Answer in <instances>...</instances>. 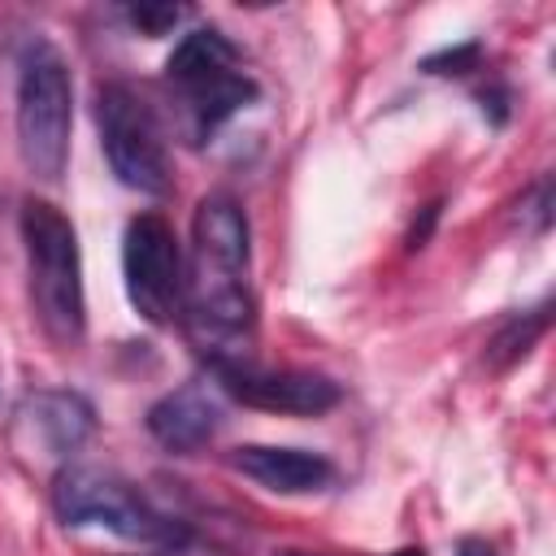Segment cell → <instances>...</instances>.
Returning <instances> with one entry per match:
<instances>
[{
    "mask_svg": "<svg viewBox=\"0 0 556 556\" xmlns=\"http://www.w3.org/2000/svg\"><path fill=\"white\" fill-rule=\"evenodd\" d=\"M22 243L30 265V304L43 334L56 348H78L87 330L83 300V256L70 217L48 200L22 204Z\"/></svg>",
    "mask_w": 556,
    "mask_h": 556,
    "instance_id": "cell-1",
    "label": "cell"
},
{
    "mask_svg": "<svg viewBox=\"0 0 556 556\" xmlns=\"http://www.w3.org/2000/svg\"><path fill=\"white\" fill-rule=\"evenodd\" d=\"M165 78L178 91L182 130L191 143H204L217 126H226L239 109H248L256 100V83L239 70L235 43L213 26L187 30L174 43V52L165 61Z\"/></svg>",
    "mask_w": 556,
    "mask_h": 556,
    "instance_id": "cell-2",
    "label": "cell"
},
{
    "mask_svg": "<svg viewBox=\"0 0 556 556\" xmlns=\"http://www.w3.org/2000/svg\"><path fill=\"white\" fill-rule=\"evenodd\" d=\"M74 87L70 65L48 39H30L17 61V148L39 182H56L70 161Z\"/></svg>",
    "mask_w": 556,
    "mask_h": 556,
    "instance_id": "cell-3",
    "label": "cell"
},
{
    "mask_svg": "<svg viewBox=\"0 0 556 556\" xmlns=\"http://www.w3.org/2000/svg\"><path fill=\"white\" fill-rule=\"evenodd\" d=\"M52 508L65 526H104L139 543H174L187 530L156 513L126 478L96 465H65L52 478Z\"/></svg>",
    "mask_w": 556,
    "mask_h": 556,
    "instance_id": "cell-4",
    "label": "cell"
},
{
    "mask_svg": "<svg viewBox=\"0 0 556 556\" xmlns=\"http://www.w3.org/2000/svg\"><path fill=\"white\" fill-rule=\"evenodd\" d=\"M96 126H100V148L126 187L143 195L169 191V156H165L161 126L130 87L122 83L96 87Z\"/></svg>",
    "mask_w": 556,
    "mask_h": 556,
    "instance_id": "cell-5",
    "label": "cell"
},
{
    "mask_svg": "<svg viewBox=\"0 0 556 556\" xmlns=\"http://www.w3.org/2000/svg\"><path fill=\"white\" fill-rule=\"evenodd\" d=\"M122 278L126 300L143 321L169 326L174 317H182V252L165 217H130L122 239Z\"/></svg>",
    "mask_w": 556,
    "mask_h": 556,
    "instance_id": "cell-6",
    "label": "cell"
},
{
    "mask_svg": "<svg viewBox=\"0 0 556 556\" xmlns=\"http://www.w3.org/2000/svg\"><path fill=\"white\" fill-rule=\"evenodd\" d=\"M222 395L261 408V413H287V417H317L339 404V382L308 369H261L252 361H217L208 365Z\"/></svg>",
    "mask_w": 556,
    "mask_h": 556,
    "instance_id": "cell-7",
    "label": "cell"
},
{
    "mask_svg": "<svg viewBox=\"0 0 556 556\" xmlns=\"http://www.w3.org/2000/svg\"><path fill=\"white\" fill-rule=\"evenodd\" d=\"M248 274V217L235 195L213 191L195 204L191 222V274L182 287H230Z\"/></svg>",
    "mask_w": 556,
    "mask_h": 556,
    "instance_id": "cell-8",
    "label": "cell"
},
{
    "mask_svg": "<svg viewBox=\"0 0 556 556\" xmlns=\"http://www.w3.org/2000/svg\"><path fill=\"white\" fill-rule=\"evenodd\" d=\"M96 430V408L74 391H35L17 404V447L39 452L48 460L74 456Z\"/></svg>",
    "mask_w": 556,
    "mask_h": 556,
    "instance_id": "cell-9",
    "label": "cell"
},
{
    "mask_svg": "<svg viewBox=\"0 0 556 556\" xmlns=\"http://www.w3.org/2000/svg\"><path fill=\"white\" fill-rule=\"evenodd\" d=\"M226 421V408H222V387L217 382H182L178 391L161 395L152 408H148V434L169 447V452H195L204 447Z\"/></svg>",
    "mask_w": 556,
    "mask_h": 556,
    "instance_id": "cell-10",
    "label": "cell"
},
{
    "mask_svg": "<svg viewBox=\"0 0 556 556\" xmlns=\"http://www.w3.org/2000/svg\"><path fill=\"white\" fill-rule=\"evenodd\" d=\"M230 465L282 495H304V491H321L334 478V465L317 452H300V447H269V443H248L230 452Z\"/></svg>",
    "mask_w": 556,
    "mask_h": 556,
    "instance_id": "cell-11",
    "label": "cell"
},
{
    "mask_svg": "<svg viewBox=\"0 0 556 556\" xmlns=\"http://www.w3.org/2000/svg\"><path fill=\"white\" fill-rule=\"evenodd\" d=\"M547 308H552V304H539V308H530V313H517V317H508V321L495 330V339L486 343L491 369H508L513 361H521V356L534 348V339L547 330Z\"/></svg>",
    "mask_w": 556,
    "mask_h": 556,
    "instance_id": "cell-12",
    "label": "cell"
},
{
    "mask_svg": "<svg viewBox=\"0 0 556 556\" xmlns=\"http://www.w3.org/2000/svg\"><path fill=\"white\" fill-rule=\"evenodd\" d=\"M126 17H130V26H139L143 35H165V30H174V26L187 17V9H182V4H130Z\"/></svg>",
    "mask_w": 556,
    "mask_h": 556,
    "instance_id": "cell-13",
    "label": "cell"
},
{
    "mask_svg": "<svg viewBox=\"0 0 556 556\" xmlns=\"http://www.w3.org/2000/svg\"><path fill=\"white\" fill-rule=\"evenodd\" d=\"M478 56H482V43L469 39V43L430 52V56L421 61V70H426V74H469V70H478Z\"/></svg>",
    "mask_w": 556,
    "mask_h": 556,
    "instance_id": "cell-14",
    "label": "cell"
},
{
    "mask_svg": "<svg viewBox=\"0 0 556 556\" xmlns=\"http://www.w3.org/2000/svg\"><path fill=\"white\" fill-rule=\"evenodd\" d=\"M526 208L534 213V230L543 235V230L552 226V178H539V182H534V191L526 195Z\"/></svg>",
    "mask_w": 556,
    "mask_h": 556,
    "instance_id": "cell-15",
    "label": "cell"
},
{
    "mask_svg": "<svg viewBox=\"0 0 556 556\" xmlns=\"http://www.w3.org/2000/svg\"><path fill=\"white\" fill-rule=\"evenodd\" d=\"M434 222H439V204H426V208H421V222H413V230H408V252H413V248H421V243L430 239Z\"/></svg>",
    "mask_w": 556,
    "mask_h": 556,
    "instance_id": "cell-16",
    "label": "cell"
},
{
    "mask_svg": "<svg viewBox=\"0 0 556 556\" xmlns=\"http://www.w3.org/2000/svg\"><path fill=\"white\" fill-rule=\"evenodd\" d=\"M161 556H217V552H213V547H200L191 534H182V539L165 543V547H161Z\"/></svg>",
    "mask_w": 556,
    "mask_h": 556,
    "instance_id": "cell-17",
    "label": "cell"
},
{
    "mask_svg": "<svg viewBox=\"0 0 556 556\" xmlns=\"http://www.w3.org/2000/svg\"><path fill=\"white\" fill-rule=\"evenodd\" d=\"M456 556H495V552H491L482 539H465V543L456 547Z\"/></svg>",
    "mask_w": 556,
    "mask_h": 556,
    "instance_id": "cell-18",
    "label": "cell"
},
{
    "mask_svg": "<svg viewBox=\"0 0 556 556\" xmlns=\"http://www.w3.org/2000/svg\"><path fill=\"white\" fill-rule=\"evenodd\" d=\"M395 556H421V547H404V552H395Z\"/></svg>",
    "mask_w": 556,
    "mask_h": 556,
    "instance_id": "cell-19",
    "label": "cell"
},
{
    "mask_svg": "<svg viewBox=\"0 0 556 556\" xmlns=\"http://www.w3.org/2000/svg\"><path fill=\"white\" fill-rule=\"evenodd\" d=\"M274 556H317V552H274Z\"/></svg>",
    "mask_w": 556,
    "mask_h": 556,
    "instance_id": "cell-20",
    "label": "cell"
}]
</instances>
